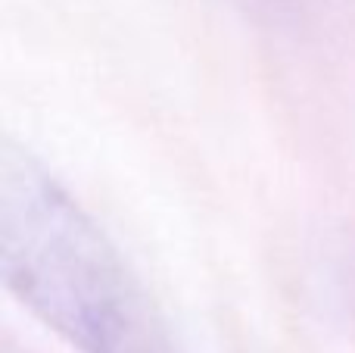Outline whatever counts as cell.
<instances>
[{
  "label": "cell",
  "instance_id": "cell-2",
  "mask_svg": "<svg viewBox=\"0 0 355 353\" xmlns=\"http://www.w3.org/2000/svg\"><path fill=\"white\" fill-rule=\"evenodd\" d=\"M327 288H331L340 319L355 338V231H349L334 247L331 266H327Z\"/></svg>",
  "mask_w": 355,
  "mask_h": 353
},
{
  "label": "cell",
  "instance_id": "cell-1",
  "mask_svg": "<svg viewBox=\"0 0 355 353\" xmlns=\"http://www.w3.org/2000/svg\"><path fill=\"white\" fill-rule=\"evenodd\" d=\"M3 285L78 353H184L141 275L37 156L0 154Z\"/></svg>",
  "mask_w": 355,
  "mask_h": 353
}]
</instances>
